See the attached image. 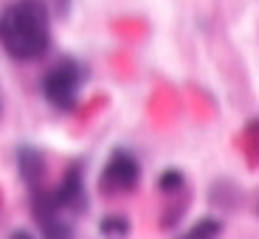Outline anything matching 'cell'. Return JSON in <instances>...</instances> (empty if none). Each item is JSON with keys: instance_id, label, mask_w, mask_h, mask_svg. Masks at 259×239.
Masks as SVG:
<instances>
[{"instance_id": "obj_1", "label": "cell", "mask_w": 259, "mask_h": 239, "mask_svg": "<svg viewBox=\"0 0 259 239\" xmlns=\"http://www.w3.org/2000/svg\"><path fill=\"white\" fill-rule=\"evenodd\" d=\"M0 45L20 62L39 59L51 45V17L42 0H14L0 12Z\"/></svg>"}, {"instance_id": "obj_2", "label": "cell", "mask_w": 259, "mask_h": 239, "mask_svg": "<svg viewBox=\"0 0 259 239\" xmlns=\"http://www.w3.org/2000/svg\"><path fill=\"white\" fill-rule=\"evenodd\" d=\"M79 82H82V71L73 59H62L46 73L42 79V93L46 99L57 107V110H71L76 104Z\"/></svg>"}, {"instance_id": "obj_3", "label": "cell", "mask_w": 259, "mask_h": 239, "mask_svg": "<svg viewBox=\"0 0 259 239\" xmlns=\"http://www.w3.org/2000/svg\"><path fill=\"white\" fill-rule=\"evenodd\" d=\"M138 180H141V163L136 161V155L127 149H116L104 166L99 186L104 194H127L138 186Z\"/></svg>"}, {"instance_id": "obj_4", "label": "cell", "mask_w": 259, "mask_h": 239, "mask_svg": "<svg viewBox=\"0 0 259 239\" xmlns=\"http://www.w3.org/2000/svg\"><path fill=\"white\" fill-rule=\"evenodd\" d=\"M54 197H57L59 211H62V208L79 211V206L84 203V186H82V172H79V166L68 169V175L62 177V183H59V188L54 192Z\"/></svg>"}, {"instance_id": "obj_5", "label": "cell", "mask_w": 259, "mask_h": 239, "mask_svg": "<svg viewBox=\"0 0 259 239\" xmlns=\"http://www.w3.org/2000/svg\"><path fill=\"white\" fill-rule=\"evenodd\" d=\"M17 166H20L23 180H26L31 188H39V183H42V177H46V161H42V155H39L37 149H28V147L20 149L17 152Z\"/></svg>"}, {"instance_id": "obj_6", "label": "cell", "mask_w": 259, "mask_h": 239, "mask_svg": "<svg viewBox=\"0 0 259 239\" xmlns=\"http://www.w3.org/2000/svg\"><path fill=\"white\" fill-rule=\"evenodd\" d=\"M39 228H42V239H73L71 225L59 217V214H51V217H42L37 220Z\"/></svg>"}, {"instance_id": "obj_7", "label": "cell", "mask_w": 259, "mask_h": 239, "mask_svg": "<svg viewBox=\"0 0 259 239\" xmlns=\"http://www.w3.org/2000/svg\"><path fill=\"white\" fill-rule=\"evenodd\" d=\"M223 231V222L214 220V217H203V220H197L192 228H189L186 233H183L181 239H217Z\"/></svg>"}, {"instance_id": "obj_8", "label": "cell", "mask_w": 259, "mask_h": 239, "mask_svg": "<svg viewBox=\"0 0 259 239\" xmlns=\"http://www.w3.org/2000/svg\"><path fill=\"white\" fill-rule=\"evenodd\" d=\"M183 186H186V177H183V172H178V169H166V172L158 177V188H161L163 194H181Z\"/></svg>"}, {"instance_id": "obj_9", "label": "cell", "mask_w": 259, "mask_h": 239, "mask_svg": "<svg viewBox=\"0 0 259 239\" xmlns=\"http://www.w3.org/2000/svg\"><path fill=\"white\" fill-rule=\"evenodd\" d=\"M127 231H130V222L124 220V217H104L102 220V233L104 236L121 239V236H127Z\"/></svg>"}, {"instance_id": "obj_10", "label": "cell", "mask_w": 259, "mask_h": 239, "mask_svg": "<svg viewBox=\"0 0 259 239\" xmlns=\"http://www.w3.org/2000/svg\"><path fill=\"white\" fill-rule=\"evenodd\" d=\"M54 9H57L59 14H68V6H71V0H51Z\"/></svg>"}, {"instance_id": "obj_11", "label": "cell", "mask_w": 259, "mask_h": 239, "mask_svg": "<svg viewBox=\"0 0 259 239\" xmlns=\"http://www.w3.org/2000/svg\"><path fill=\"white\" fill-rule=\"evenodd\" d=\"M9 239H34V233L31 231H12V236Z\"/></svg>"}, {"instance_id": "obj_12", "label": "cell", "mask_w": 259, "mask_h": 239, "mask_svg": "<svg viewBox=\"0 0 259 239\" xmlns=\"http://www.w3.org/2000/svg\"><path fill=\"white\" fill-rule=\"evenodd\" d=\"M0 113H3V104H0Z\"/></svg>"}]
</instances>
